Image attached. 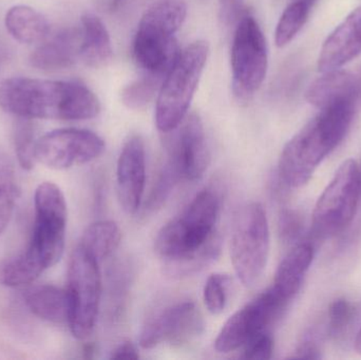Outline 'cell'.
Masks as SVG:
<instances>
[{
	"label": "cell",
	"instance_id": "cell-1",
	"mask_svg": "<svg viewBox=\"0 0 361 360\" xmlns=\"http://www.w3.org/2000/svg\"><path fill=\"white\" fill-rule=\"evenodd\" d=\"M221 200L216 190L205 188L176 219L163 226L154 249L173 277H187L212 264L221 252L218 230Z\"/></svg>",
	"mask_w": 361,
	"mask_h": 360
},
{
	"label": "cell",
	"instance_id": "cell-2",
	"mask_svg": "<svg viewBox=\"0 0 361 360\" xmlns=\"http://www.w3.org/2000/svg\"><path fill=\"white\" fill-rule=\"evenodd\" d=\"M0 107L30 120H84L101 112L97 95L80 82L29 77L0 82Z\"/></svg>",
	"mask_w": 361,
	"mask_h": 360
},
{
	"label": "cell",
	"instance_id": "cell-3",
	"mask_svg": "<svg viewBox=\"0 0 361 360\" xmlns=\"http://www.w3.org/2000/svg\"><path fill=\"white\" fill-rule=\"evenodd\" d=\"M356 106L345 101L320 110L288 142L278 165L280 179L286 185L302 187L311 180L322 161L345 139Z\"/></svg>",
	"mask_w": 361,
	"mask_h": 360
},
{
	"label": "cell",
	"instance_id": "cell-4",
	"mask_svg": "<svg viewBox=\"0 0 361 360\" xmlns=\"http://www.w3.org/2000/svg\"><path fill=\"white\" fill-rule=\"evenodd\" d=\"M35 221L29 245L17 255L34 281L61 260L65 249L67 203L59 186L44 182L34 198Z\"/></svg>",
	"mask_w": 361,
	"mask_h": 360
},
{
	"label": "cell",
	"instance_id": "cell-5",
	"mask_svg": "<svg viewBox=\"0 0 361 360\" xmlns=\"http://www.w3.org/2000/svg\"><path fill=\"white\" fill-rule=\"evenodd\" d=\"M186 15L184 0H158L146 11L133 42V56L144 72L171 70L180 52L175 34Z\"/></svg>",
	"mask_w": 361,
	"mask_h": 360
},
{
	"label": "cell",
	"instance_id": "cell-6",
	"mask_svg": "<svg viewBox=\"0 0 361 360\" xmlns=\"http://www.w3.org/2000/svg\"><path fill=\"white\" fill-rule=\"evenodd\" d=\"M208 56L209 46L204 40L191 42L180 51L157 99L156 124L161 132L177 128L188 116Z\"/></svg>",
	"mask_w": 361,
	"mask_h": 360
},
{
	"label": "cell",
	"instance_id": "cell-7",
	"mask_svg": "<svg viewBox=\"0 0 361 360\" xmlns=\"http://www.w3.org/2000/svg\"><path fill=\"white\" fill-rule=\"evenodd\" d=\"M269 254V228L267 213L260 203L244 205L233 220L231 258L238 278L252 287L267 268Z\"/></svg>",
	"mask_w": 361,
	"mask_h": 360
},
{
	"label": "cell",
	"instance_id": "cell-8",
	"mask_svg": "<svg viewBox=\"0 0 361 360\" xmlns=\"http://www.w3.org/2000/svg\"><path fill=\"white\" fill-rule=\"evenodd\" d=\"M99 262L78 245L70 258L67 294L72 335L84 340L94 331L102 298Z\"/></svg>",
	"mask_w": 361,
	"mask_h": 360
},
{
	"label": "cell",
	"instance_id": "cell-9",
	"mask_svg": "<svg viewBox=\"0 0 361 360\" xmlns=\"http://www.w3.org/2000/svg\"><path fill=\"white\" fill-rule=\"evenodd\" d=\"M360 194V167L354 160L345 161L316 203L314 236L328 239L343 232L355 217Z\"/></svg>",
	"mask_w": 361,
	"mask_h": 360
},
{
	"label": "cell",
	"instance_id": "cell-10",
	"mask_svg": "<svg viewBox=\"0 0 361 360\" xmlns=\"http://www.w3.org/2000/svg\"><path fill=\"white\" fill-rule=\"evenodd\" d=\"M233 89L240 99H247L262 86L269 67L264 34L255 17L246 14L235 25L231 51Z\"/></svg>",
	"mask_w": 361,
	"mask_h": 360
},
{
	"label": "cell",
	"instance_id": "cell-11",
	"mask_svg": "<svg viewBox=\"0 0 361 360\" xmlns=\"http://www.w3.org/2000/svg\"><path fill=\"white\" fill-rule=\"evenodd\" d=\"M288 304L269 287L227 319L216 336L214 348L226 354L245 346L252 338L267 332Z\"/></svg>",
	"mask_w": 361,
	"mask_h": 360
},
{
	"label": "cell",
	"instance_id": "cell-12",
	"mask_svg": "<svg viewBox=\"0 0 361 360\" xmlns=\"http://www.w3.org/2000/svg\"><path fill=\"white\" fill-rule=\"evenodd\" d=\"M165 135L166 165L179 181H197L209 165V149L203 123L197 114H190Z\"/></svg>",
	"mask_w": 361,
	"mask_h": 360
},
{
	"label": "cell",
	"instance_id": "cell-13",
	"mask_svg": "<svg viewBox=\"0 0 361 360\" xmlns=\"http://www.w3.org/2000/svg\"><path fill=\"white\" fill-rule=\"evenodd\" d=\"M105 151V142L86 129L65 128L51 131L36 141V162L55 170L87 164Z\"/></svg>",
	"mask_w": 361,
	"mask_h": 360
},
{
	"label": "cell",
	"instance_id": "cell-14",
	"mask_svg": "<svg viewBox=\"0 0 361 360\" xmlns=\"http://www.w3.org/2000/svg\"><path fill=\"white\" fill-rule=\"evenodd\" d=\"M204 331L201 312L192 302H178L157 311L146 321L140 335L142 348L149 350L163 344L183 346Z\"/></svg>",
	"mask_w": 361,
	"mask_h": 360
},
{
	"label": "cell",
	"instance_id": "cell-15",
	"mask_svg": "<svg viewBox=\"0 0 361 360\" xmlns=\"http://www.w3.org/2000/svg\"><path fill=\"white\" fill-rule=\"evenodd\" d=\"M145 185V144L140 135H133L123 146L116 165V190L125 213L133 215L139 211Z\"/></svg>",
	"mask_w": 361,
	"mask_h": 360
},
{
	"label": "cell",
	"instance_id": "cell-16",
	"mask_svg": "<svg viewBox=\"0 0 361 360\" xmlns=\"http://www.w3.org/2000/svg\"><path fill=\"white\" fill-rule=\"evenodd\" d=\"M361 54V6L326 38L320 50L318 69L322 73L339 69Z\"/></svg>",
	"mask_w": 361,
	"mask_h": 360
},
{
	"label": "cell",
	"instance_id": "cell-17",
	"mask_svg": "<svg viewBox=\"0 0 361 360\" xmlns=\"http://www.w3.org/2000/svg\"><path fill=\"white\" fill-rule=\"evenodd\" d=\"M310 104L320 110L335 104L361 101V86L357 73L333 70L326 72L324 76L312 82L307 91Z\"/></svg>",
	"mask_w": 361,
	"mask_h": 360
},
{
	"label": "cell",
	"instance_id": "cell-18",
	"mask_svg": "<svg viewBox=\"0 0 361 360\" xmlns=\"http://www.w3.org/2000/svg\"><path fill=\"white\" fill-rule=\"evenodd\" d=\"M82 33L68 29L55 34L30 55L32 67L42 71L67 69L80 58Z\"/></svg>",
	"mask_w": 361,
	"mask_h": 360
},
{
	"label": "cell",
	"instance_id": "cell-19",
	"mask_svg": "<svg viewBox=\"0 0 361 360\" xmlns=\"http://www.w3.org/2000/svg\"><path fill=\"white\" fill-rule=\"evenodd\" d=\"M313 258V247L301 242L294 245L280 262L271 287L282 299L290 302L298 293Z\"/></svg>",
	"mask_w": 361,
	"mask_h": 360
},
{
	"label": "cell",
	"instance_id": "cell-20",
	"mask_svg": "<svg viewBox=\"0 0 361 360\" xmlns=\"http://www.w3.org/2000/svg\"><path fill=\"white\" fill-rule=\"evenodd\" d=\"M23 300L32 314L52 323L69 321L67 290L51 285H31L23 294Z\"/></svg>",
	"mask_w": 361,
	"mask_h": 360
},
{
	"label": "cell",
	"instance_id": "cell-21",
	"mask_svg": "<svg viewBox=\"0 0 361 360\" xmlns=\"http://www.w3.org/2000/svg\"><path fill=\"white\" fill-rule=\"evenodd\" d=\"M80 58L89 67L102 68L111 61V38L107 27L97 15L86 13L82 19Z\"/></svg>",
	"mask_w": 361,
	"mask_h": 360
},
{
	"label": "cell",
	"instance_id": "cell-22",
	"mask_svg": "<svg viewBox=\"0 0 361 360\" xmlns=\"http://www.w3.org/2000/svg\"><path fill=\"white\" fill-rule=\"evenodd\" d=\"M4 21L10 35L21 44L42 42L50 31L48 20L31 6H13L6 13Z\"/></svg>",
	"mask_w": 361,
	"mask_h": 360
},
{
	"label": "cell",
	"instance_id": "cell-23",
	"mask_svg": "<svg viewBox=\"0 0 361 360\" xmlns=\"http://www.w3.org/2000/svg\"><path fill=\"white\" fill-rule=\"evenodd\" d=\"M120 228L111 220L90 224L82 234L78 245L86 249L99 263L114 255L121 243Z\"/></svg>",
	"mask_w": 361,
	"mask_h": 360
},
{
	"label": "cell",
	"instance_id": "cell-24",
	"mask_svg": "<svg viewBox=\"0 0 361 360\" xmlns=\"http://www.w3.org/2000/svg\"><path fill=\"white\" fill-rule=\"evenodd\" d=\"M317 0H290L280 16L275 31L276 44L280 48L290 44L301 31Z\"/></svg>",
	"mask_w": 361,
	"mask_h": 360
},
{
	"label": "cell",
	"instance_id": "cell-25",
	"mask_svg": "<svg viewBox=\"0 0 361 360\" xmlns=\"http://www.w3.org/2000/svg\"><path fill=\"white\" fill-rule=\"evenodd\" d=\"M169 73V72H167ZM167 73L145 72L122 91V101L129 109H142L159 94Z\"/></svg>",
	"mask_w": 361,
	"mask_h": 360
},
{
	"label": "cell",
	"instance_id": "cell-26",
	"mask_svg": "<svg viewBox=\"0 0 361 360\" xmlns=\"http://www.w3.org/2000/svg\"><path fill=\"white\" fill-rule=\"evenodd\" d=\"M17 185L14 164L8 156L0 154V236L14 213Z\"/></svg>",
	"mask_w": 361,
	"mask_h": 360
},
{
	"label": "cell",
	"instance_id": "cell-27",
	"mask_svg": "<svg viewBox=\"0 0 361 360\" xmlns=\"http://www.w3.org/2000/svg\"><path fill=\"white\" fill-rule=\"evenodd\" d=\"M15 126L14 143L15 152L19 164L23 169L33 168L35 165V145L37 139L35 137L34 126L30 118H19Z\"/></svg>",
	"mask_w": 361,
	"mask_h": 360
},
{
	"label": "cell",
	"instance_id": "cell-28",
	"mask_svg": "<svg viewBox=\"0 0 361 360\" xmlns=\"http://www.w3.org/2000/svg\"><path fill=\"white\" fill-rule=\"evenodd\" d=\"M229 285L231 278L228 275L214 273L208 277L204 285L203 299L210 314H221L226 308Z\"/></svg>",
	"mask_w": 361,
	"mask_h": 360
},
{
	"label": "cell",
	"instance_id": "cell-29",
	"mask_svg": "<svg viewBox=\"0 0 361 360\" xmlns=\"http://www.w3.org/2000/svg\"><path fill=\"white\" fill-rule=\"evenodd\" d=\"M354 316V308L345 298H338L331 304L328 313V333L331 337L343 335Z\"/></svg>",
	"mask_w": 361,
	"mask_h": 360
},
{
	"label": "cell",
	"instance_id": "cell-30",
	"mask_svg": "<svg viewBox=\"0 0 361 360\" xmlns=\"http://www.w3.org/2000/svg\"><path fill=\"white\" fill-rule=\"evenodd\" d=\"M179 182V179L173 175V171L166 165H163L162 170L159 173L154 187L150 192L147 202L148 209L156 211V209H160L171 196V192Z\"/></svg>",
	"mask_w": 361,
	"mask_h": 360
},
{
	"label": "cell",
	"instance_id": "cell-31",
	"mask_svg": "<svg viewBox=\"0 0 361 360\" xmlns=\"http://www.w3.org/2000/svg\"><path fill=\"white\" fill-rule=\"evenodd\" d=\"M274 352V340L267 332L259 334L244 346L243 359L250 360L271 359Z\"/></svg>",
	"mask_w": 361,
	"mask_h": 360
},
{
	"label": "cell",
	"instance_id": "cell-32",
	"mask_svg": "<svg viewBox=\"0 0 361 360\" xmlns=\"http://www.w3.org/2000/svg\"><path fill=\"white\" fill-rule=\"evenodd\" d=\"M303 228L302 217L292 209H286L280 216L279 234L284 242H294L301 235Z\"/></svg>",
	"mask_w": 361,
	"mask_h": 360
},
{
	"label": "cell",
	"instance_id": "cell-33",
	"mask_svg": "<svg viewBox=\"0 0 361 360\" xmlns=\"http://www.w3.org/2000/svg\"><path fill=\"white\" fill-rule=\"evenodd\" d=\"M245 0H220L219 18L225 27H235L245 16Z\"/></svg>",
	"mask_w": 361,
	"mask_h": 360
},
{
	"label": "cell",
	"instance_id": "cell-34",
	"mask_svg": "<svg viewBox=\"0 0 361 360\" xmlns=\"http://www.w3.org/2000/svg\"><path fill=\"white\" fill-rule=\"evenodd\" d=\"M322 357L316 340L312 336H307L299 345L294 359H319Z\"/></svg>",
	"mask_w": 361,
	"mask_h": 360
},
{
	"label": "cell",
	"instance_id": "cell-35",
	"mask_svg": "<svg viewBox=\"0 0 361 360\" xmlns=\"http://www.w3.org/2000/svg\"><path fill=\"white\" fill-rule=\"evenodd\" d=\"M139 351L133 342L126 340L121 342L116 349H114L110 355V359H137Z\"/></svg>",
	"mask_w": 361,
	"mask_h": 360
},
{
	"label": "cell",
	"instance_id": "cell-36",
	"mask_svg": "<svg viewBox=\"0 0 361 360\" xmlns=\"http://www.w3.org/2000/svg\"><path fill=\"white\" fill-rule=\"evenodd\" d=\"M355 350L361 355V328L360 331H358L357 335H356Z\"/></svg>",
	"mask_w": 361,
	"mask_h": 360
},
{
	"label": "cell",
	"instance_id": "cell-37",
	"mask_svg": "<svg viewBox=\"0 0 361 360\" xmlns=\"http://www.w3.org/2000/svg\"><path fill=\"white\" fill-rule=\"evenodd\" d=\"M356 73H357L358 78H360V86H361V68L360 70H358L357 72H356Z\"/></svg>",
	"mask_w": 361,
	"mask_h": 360
},
{
	"label": "cell",
	"instance_id": "cell-38",
	"mask_svg": "<svg viewBox=\"0 0 361 360\" xmlns=\"http://www.w3.org/2000/svg\"><path fill=\"white\" fill-rule=\"evenodd\" d=\"M360 185H361V168L360 169Z\"/></svg>",
	"mask_w": 361,
	"mask_h": 360
}]
</instances>
